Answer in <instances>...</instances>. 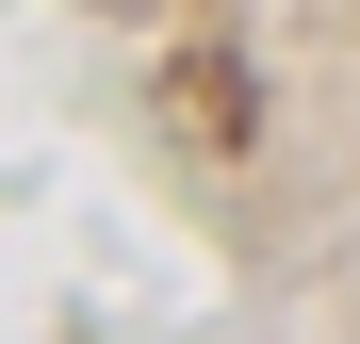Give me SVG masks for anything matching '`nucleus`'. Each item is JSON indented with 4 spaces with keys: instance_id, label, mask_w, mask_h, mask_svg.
Listing matches in <instances>:
<instances>
[{
    "instance_id": "1",
    "label": "nucleus",
    "mask_w": 360,
    "mask_h": 344,
    "mask_svg": "<svg viewBox=\"0 0 360 344\" xmlns=\"http://www.w3.org/2000/svg\"><path fill=\"white\" fill-rule=\"evenodd\" d=\"M180 115H197V132H246V82H229L213 49H197V66H180Z\"/></svg>"
}]
</instances>
